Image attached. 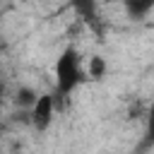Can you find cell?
Returning a JSON list of instances; mask_svg holds the SVG:
<instances>
[{
	"label": "cell",
	"mask_w": 154,
	"mask_h": 154,
	"mask_svg": "<svg viewBox=\"0 0 154 154\" xmlns=\"http://www.w3.org/2000/svg\"><path fill=\"white\" fill-rule=\"evenodd\" d=\"M0 106H2V84H0Z\"/></svg>",
	"instance_id": "5"
},
{
	"label": "cell",
	"mask_w": 154,
	"mask_h": 154,
	"mask_svg": "<svg viewBox=\"0 0 154 154\" xmlns=\"http://www.w3.org/2000/svg\"><path fill=\"white\" fill-rule=\"evenodd\" d=\"M55 91L60 96H70L77 87L87 82V65L82 63V55L75 48H65L55 60Z\"/></svg>",
	"instance_id": "1"
},
{
	"label": "cell",
	"mask_w": 154,
	"mask_h": 154,
	"mask_svg": "<svg viewBox=\"0 0 154 154\" xmlns=\"http://www.w3.org/2000/svg\"><path fill=\"white\" fill-rule=\"evenodd\" d=\"M31 125L38 130V132H43V130H48L51 128V123H53V116H55V96H51V94H38L36 99H34V103H31Z\"/></svg>",
	"instance_id": "2"
},
{
	"label": "cell",
	"mask_w": 154,
	"mask_h": 154,
	"mask_svg": "<svg viewBox=\"0 0 154 154\" xmlns=\"http://www.w3.org/2000/svg\"><path fill=\"white\" fill-rule=\"evenodd\" d=\"M125 7H128V12H130L132 17H140V14H144V12L152 10V0H144V2H128Z\"/></svg>",
	"instance_id": "4"
},
{
	"label": "cell",
	"mask_w": 154,
	"mask_h": 154,
	"mask_svg": "<svg viewBox=\"0 0 154 154\" xmlns=\"http://www.w3.org/2000/svg\"><path fill=\"white\" fill-rule=\"evenodd\" d=\"M103 75H106V60L101 55H94L87 67V79H101Z\"/></svg>",
	"instance_id": "3"
}]
</instances>
